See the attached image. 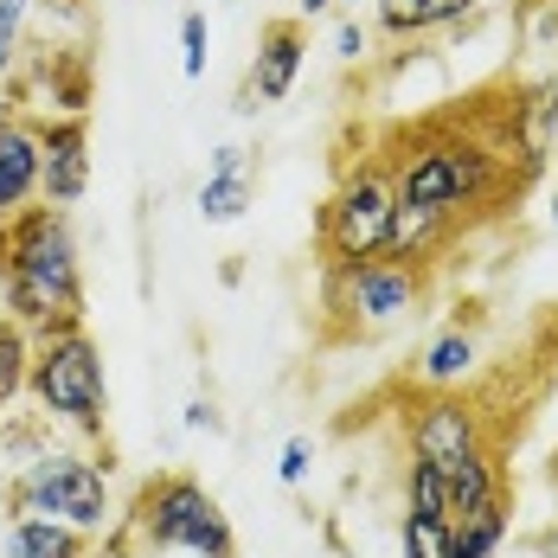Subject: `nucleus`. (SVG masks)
<instances>
[{
	"label": "nucleus",
	"mask_w": 558,
	"mask_h": 558,
	"mask_svg": "<svg viewBox=\"0 0 558 558\" xmlns=\"http://www.w3.org/2000/svg\"><path fill=\"white\" fill-rule=\"evenodd\" d=\"M391 238H398V193H391V173L379 161V148H366L360 161L340 155L335 193L322 199V219H315V257H322V270L391 257Z\"/></svg>",
	"instance_id": "39448f33"
},
{
	"label": "nucleus",
	"mask_w": 558,
	"mask_h": 558,
	"mask_svg": "<svg viewBox=\"0 0 558 558\" xmlns=\"http://www.w3.org/2000/svg\"><path fill=\"white\" fill-rule=\"evenodd\" d=\"M90 533L64 520H7V558H90Z\"/></svg>",
	"instance_id": "dca6fc26"
},
{
	"label": "nucleus",
	"mask_w": 558,
	"mask_h": 558,
	"mask_svg": "<svg viewBox=\"0 0 558 558\" xmlns=\"http://www.w3.org/2000/svg\"><path fill=\"white\" fill-rule=\"evenodd\" d=\"M335 7H347V13H360V0H335Z\"/></svg>",
	"instance_id": "c756f323"
},
{
	"label": "nucleus",
	"mask_w": 558,
	"mask_h": 558,
	"mask_svg": "<svg viewBox=\"0 0 558 558\" xmlns=\"http://www.w3.org/2000/svg\"><path fill=\"white\" fill-rule=\"evenodd\" d=\"M26 398L52 430H71L77 444H104L110 430V373L104 347L90 340L84 322H58L33 335V366H26Z\"/></svg>",
	"instance_id": "7ed1b4c3"
},
{
	"label": "nucleus",
	"mask_w": 558,
	"mask_h": 558,
	"mask_svg": "<svg viewBox=\"0 0 558 558\" xmlns=\"http://www.w3.org/2000/svg\"><path fill=\"white\" fill-rule=\"evenodd\" d=\"M553 462H558V456H553ZM553 475H558V469H553Z\"/></svg>",
	"instance_id": "2f4dec72"
},
{
	"label": "nucleus",
	"mask_w": 558,
	"mask_h": 558,
	"mask_svg": "<svg viewBox=\"0 0 558 558\" xmlns=\"http://www.w3.org/2000/svg\"><path fill=\"white\" fill-rule=\"evenodd\" d=\"M404 513H437V520H449L444 469H437V462H424V456H411V462H404Z\"/></svg>",
	"instance_id": "6ab92c4d"
},
{
	"label": "nucleus",
	"mask_w": 558,
	"mask_h": 558,
	"mask_svg": "<svg viewBox=\"0 0 558 558\" xmlns=\"http://www.w3.org/2000/svg\"><path fill=\"white\" fill-rule=\"evenodd\" d=\"M398 558H449V520H437V513H404L398 520Z\"/></svg>",
	"instance_id": "a211bd4d"
},
{
	"label": "nucleus",
	"mask_w": 558,
	"mask_h": 558,
	"mask_svg": "<svg viewBox=\"0 0 558 558\" xmlns=\"http://www.w3.org/2000/svg\"><path fill=\"white\" fill-rule=\"evenodd\" d=\"M295 7H302V20H322V13H328L335 0H295Z\"/></svg>",
	"instance_id": "a878e982"
},
{
	"label": "nucleus",
	"mask_w": 558,
	"mask_h": 558,
	"mask_svg": "<svg viewBox=\"0 0 558 558\" xmlns=\"http://www.w3.org/2000/svg\"><path fill=\"white\" fill-rule=\"evenodd\" d=\"M0 507L7 520H64L77 533H110L116 526V488H110V456H90V449H39L26 456L7 482H0Z\"/></svg>",
	"instance_id": "20e7f679"
},
{
	"label": "nucleus",
	"mask_w": 558,
	"mask_h": 558,
	"mask_svg": "<svg viewBox=\"0 0 558 558\" xmlns=\"http://www.w3.org/2000/svg\"><path fill=\"white\" fill-rule=\"evenodd\" d=\"M206 46H213L206 13H199V7H193V13H180V77H186V84H199V77H206Z\"/></svg>",
	"instance_id": "aec40b11"
},
{
	"label": "nucleus",
	"mask_w": 558,
	"mask_h": 558,
	"mask_svg": "<svg viewBox=\"0 0 558 558\" xmlns=\"http://www.w3.org/2000/svg\"><path fill=\"white\" fill-rule=\"evenodd\" d=\"M482 0H379V39H398V46H417V39H437V33H456Z\"/></svg>",
	"instance_id": "4468645a"
},
{
	"label": "nucleus",
	"mask_w": 558,
	"mask_h": 558,
	"mask_svg": "<svg viewBox=\"0 0 558 558\" xmlns=\"http://www.w3.org/2000/svg\"><path fill=\"white\" fill-rule=\"evenodd\" d=\"M0 315H13L26 335H46L58 322H84V251L64 206H20L7 219V277Z\"/></svg>",
	"instance_id": "f257e3e1"
},
{
	"label": "nucleus",
	"mask_w": 558,
	"mask_h": 558,
	"mask_svg": "<svg viewBox=\"0 0 558 558\" xmlns=\"http://www.w3.org/2000/svg\"><path fill=\"white\" fill-rule=\"evenodd\" d=\"M308 469H315V444H308V437H289L282 456H277V482H282V488H302V482H308Z\"/></svg>",
	"instance_id": "4be33fe9"
},
{
	"label": "nucleus",
	"mask_w": 558,
	"mask_h": 558,
	"mask_svg": "<svg viewBox=\"0 0 558 558\" xmlns=\"http://www.w3.org/2000/svg\"><path fill=\"white\" fill-rule=\"evenodd\" d=\"M148 558H238V526L225 501L186 469H161L135 482L129 507L116 513Z\"/></svg>",
	"instance_id": "f03ea898"
},
{
	"label": "nucleus",
	"mask_w": 558,
	"mask_h": 558,
	"mask_svg": "<svg viewBox=\"0 0 558 558\" xmlns=\"http://www.w3.org/2000/svg\"><path fill=\"white\" fill-rule=\"evenodd\" d=\"M430 302V270L404 257H366L347 270H322L328 340H379L398 322H417Z\"/></svg>",
	"instance_id": "423d86ee"
},
{
	"label": "nucleus",
	"mask_w": 558,
	"mask_h": 558,
	"mask_svg": "<svg viewBox=\"0 0 558 558\" xmlns=\"http://www.w3.org/2000/svg\"><path fill=\"white\" fill-rule=\"evenodd\" d=\"M26 366H33V335L13 315H0V417L26 398Z\"/></svg>",
	"instance_id": "f3484780"
},
{
	"label": "nucleus",
	"mask_w": 558,
	"mask_h": 558,
	"mask_svg": "<svg viewBox=\"0 0 558 558\" xmlns=\"http://www.w3.org/2000/svg\"><path fill=\"white\" fill-rule=\"evenodd\" d=\"M501 495H507V462H501V449H495V444L469 449L462 462H449V469H444V507H449V520H462V513H475V507L501 501Z\"/></svg>",
	"instance_id": "ddd939ff"
},
{
	"label": "nucleus",
	"mask_w": 558,
	"mask_h": 558,
	"mask_svg": "<svg viewBox=\"0 0 558 558\" xmlns=\"http://www.w3.org/2000/svg\"><path fill=\"white\" fill-rule=\"evenodd\" d=\"M404 444H411V456L449 469V462H462L469 449L495 444V437H488L482 398H469V391H417L404 404Z\"/></svg>",
	"instance_id": "0eeeda50"
},
{
	"label": "nucleus",
	"mask_w": 558,
	"mask_h": 558,
	"mask_svg": "<svg viewBox=\"0 0 558 558\" xmlns=\"http://www.w3.org/2000/svg\"><path fill=\"white\" fill-rule=\"evenodd\" d=\"M46 7H90V0H46Z\"/></svg>",
	"instance_id": "c85d7f7f"
},
{
	"label": "nucleus",
	"mask_w": 558,
	"mask_h": 558,
	"mask_svg": "<svg viewBox=\"0 0 558 558\" xmlns=\"http://www.w3.org/2000/svg\"><path fill=\"white\" fill-rule=\"evenodd\" d=\"M39 199V122L26 110L0 116V219Z\"/></svg>",
	"instance_id": "f8f14e48"
},
{
	"label": "nucleus",
	"mask_w": 558,
	"mask_h": 558,
	"mask_svg": "<svg viewBox=\"0 0 558 558\" xmlns=\"http://www.w3.org/2000/svg\"><path fill=\"white\" fill-rule=\"evenodd\" d=\"M39 122V199L77 206L90 193V116H33Z\"/></svg>",
	"instance_id": "1a4fd4ad"
},
{
	"label": "nucleus",
	"mask_w": 558,
	"mask_h": 558,
	"mask_svg": "<svg viewBox=\"0 0 558 558\" xmlns=\"http://www.w3.org/2000/svg\"><path fill=\"white\" fill-rule=\"evenodd\" d=\"M475 373H482V315L469 302V315L456 308L449 328H437L411 353V379H417V391H462Z\"/></svg>",
	"instance_id": "9d476101"
},
{
	"label": "nucleus",
	"mask_w": 558,
	"mask_h": 558,
	"mask_svg": "<svg viewBox=\"0 0 558 558\" xmlns=\"http://www.w3.org/2000/svg\"><path fill=\"white\" fill-rule=\"evenodd\" d=\"M90 558H148V553H142V546H135V533H129V526L116 520L110 533H97V546H90Z\"/></svg>",
	"instance_id": "b1692460"
},
{
	"label": "nucleus",
	"mask_w": 558,
	"mask_h": 558,
	"mask_svg": "<svg viewBox=\"0 0 558 558\" xmlns=\"http://www.w3.org/2000/svg\"><path fill=\"white\" fill-rule=\"evenodd\" d=\"M366 52H373V33L360 26V13H340L335 20V58L340 64H360Z\"/></svg>",
	"instance_id": "5701e85b"
},
{
	"label": "nucleus",
	"mask_w": 558,
	"mask_h": 558,
	"mask_svg": "<svg viewBox=\"0 0 558 558\" xmlns=\"http://www.w3.org/2000/svg\"><path fill=\"white\" fill-rule=\"evenodd\" d=\"M26 13H33V0H0V77L20 64V33H26Z\"/></svg>",
	"instance_id": "412c9836"
},
{
	"label": "nucleus",
	"mask_w": 558,
	"mask_h": 558,
	"mask_svg": "<svg viewBox=\"0 0 558 558\" xmlns=\"http://www.w3.org/2000/svg\"><path fill=\"white\" fill-rule=\"evenodd\" d=\"M180 424H186V430H219V404H213V398H186Z\"/></svg>",
	"instance_id": "393cba45"
},
{
	"label": "nucleus",
	"mask_w": 558,
	"mask_h": 558,
	"mask_svg": "<svg viewBox=\"0 0 558 558\" xmlns=\"http://www.w3.org/2000/svg\"><path fill=\"white\" fill-rule=\"evenodd\" d=\"M553 225H558V193H553Z\"/></svg>",
	"instance_id": "7c9ffc66"
},
{
	"label": "nucleus",
	"mask_w": 558,
	"mask_h": 558,
	"mask_svg": "<svg viewBox=\"0 0 558 558\" xmlns=\"http://www.w3.org/2000/svg\"><path fill=\"white\" fill-rule=\"evenodd\" d=\"M0 277H7V219H0Z\"/></svg>",
	"instance_id": "cd10ccee"
},
{
	"label": "nucleus",
	"mask_w": 558,
	"mask_h": 558,
	"mask_svg": "<svg viewBox=\"0 0 558 558\" xmlns=\"http://www.w3.org/2000/svg\"><path fill=\"white\" fill-rule=\"evenodd\" d=\"M507 533H513V495L449 520V558H495L507 546Z\"/></svg>",
	"instance_id": "2eb2a0df"
},
{
	"label": "nucleus",
	"mask_w": 558,
	"mask_h": 558,
	"mask_svg": "<svg viewBox=\"0 0 558 558\" xmlns=\"http://www.w3.org/2000/svg\"><path fill=\"white\" fill-rule=\"evenodd\" d=\"M533 546H539V553H546V558H558V533H539Z\"/></svg>",
	"instance_id": "bb28decb"
},
{
	"label": "nucleus",
	"mask_w": 558,
	"mask_h": 558,
	"mask_svg": "<svg viewBox=\"0 0 558 558\" xmlns=\"http://www.w3.org/2000/svg\"><path fill=\"white\" fill-rule=\"evenodd\" d=\"M302 64H308V20H264L257 58H251V71H244V90H238L231 110L257 116L264 104H282V97L295 90Z\"/></svg>",
	"instance_id": "6e6552de"
},
{
	"label": "nucleus",
	"mask_w": 558,
	"mask_h": 558,
	"mask_svg": "<svg viewBox=\"0 0 558 558\" xmlns=\"http://www.w3.org/2000/svg\"><path fill=\"white\" fill-rule=\"evenodd\" d=\"M251 199H257V155L238 148V142L213 148L206 180H199V219L206 225H238L244 213H251Z\"/></svg>",
	"instance_id": "9b49d317"
}]
</instances>
